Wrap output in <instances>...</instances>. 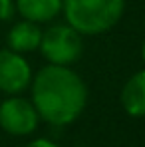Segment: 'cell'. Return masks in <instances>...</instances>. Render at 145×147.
Masks as SVG:
<instances>
[{
  "mask_svg": "<svg viewBox=\"0 0 145 147\" xmlns=\"http://www.w3.org/2000/svg\"><path fill=\"white\" fill-rule=\"evenodd\" d=\"M32 103L40 119L54 127L70 125L88 103V88L84 80L68 66H44L32 76Z\"/></svg>",
  "mask_w": 145,
  "mask_h": 147,
  "instance_id": "obj_1",
  "label": "cell"
},
{
  "mask_svg": "<svg viewBox=\"0 0 145 147\" xmlns=\"http://www.w3.org/2000/svg\"><path fill=\"white\" fill-rule=\"evenodd\" d=\"M125 0H64L62 12L76 32L97 36L111 30L123 16Z\"/></svg>",
  "mask_w": 145,
  "mask_h": 147,
  "instance_id": "obj_2",
  "label": "cell"
},
{
  "mask_svg": "<svg viewBox=\"0 0 145 147\" xmlns=\"http://www.w3.org/2000/svg\"><path fill=\"white\" fill-rule=\"evenodd\" d=\"M38 50L50 64L70 66L82 56V50H84L82 34L76 32L70 24H54L46 32H42Z\"/></svg>",
  "mask_w": 145,
  "mask_h": 147,
  "instance_id": "obj_3",
  "label": "cell"
},
{
  "mask_svg": "<svg viewBox=\"0 0 145 147\" xmlns=\"http://www.w3.org/2000/svg\"><path fill=\"white\" fill-rule=\"evenodd\" d=\"M40 115L32 103V99L10 96L0 101V127L16 137H24L36 131Z\"/></svg>",
  "mask_w": 145,
  "mask_h": 147,
  "instance_id": "obj_4",
  "label": "cell"
},
{
  "mask_svg": "<svg viewBox=\"0 0 145 147\" xmlns=\"http://www.w3.org/2000/svg\"><path fill=\"white\" fill-rule=\"evenodd\" d=\"M32 84V68L24 58L10 48L0 50V92L6 96H20Z\"/></svg>",
  "mask_w": 145,
  "mask_h": 147,
  "instance_id": "obj_5",
  "label": "cell"
},
{
  "mask_svg": "<svg viewBox=\"0 0 145 147\" xmlns=\"http://www.w3.org/2000/svg\"><path fill=\"white\" fill-rule=\"evenodd\" d=\"M40 40H42V30L40 24L30 22V20H20L10 28L8 32V48L18 52V54H30L34 50L40 48Z\"/></svg>",
  "mask_w": 145,
  "mask_h": 147,
  "instance_id": "obj_6",
  "label": "cell"
},
{
  "mask_svg": "<svg viewBox=\"0 0 145 147\" xmlns=\"http://www.w3.org/2000/svg\"><path fill=\"white\" fill-rule=\"evenodd\" d=\"M121 105L131 117H145V68L125 82L121 90Z\"/></svg>",
  "mask_w": 145,
  "mask_h": 147,
  "instance_id": "obj_7",
  "label": "cell"
},
{
  "mask_svg": "<svg viewBox=\"0 0 145 147\" xmlns=\"http://www.w3.org/2000/svg\"><path fill=\"white\" fill-rule=\"evenodd\" d=\"M64 0H14V10L30 22L44 24L62 12Z\"/></svg>",
  "mask_w": 145,
  "mask_h": 147,
  "instance_id": "obj_8",
  "label": "cell"
},
{
  "mask_svg": "<svg viewBox=\"0 0 145 147\" xmlns=\"http://www.w3.org/2000/svg\"><path fill=\"white\" fill-rule=\"evenodd\" d=\"M14 12V0H0V20H10Z\"/></svg>",
  "mask_w": 145,
  "mask_h": 147,
  "instance_id": "obj_9",
  "label": "cell"
},
{
  "mask_svg": "<svg viewBox=\"0 0 145 147\" xmlns=\"http://www.w3.org/2000/svg\"><path fill=\"white\" fill-rule=\"evenodd\" d=\"M26 147H58L54 141H50V139H44V137H38V139H34V141H30Z\"/></svg>",
  "mask_w": 145,
  "mask_h": 147,
  "instance_id": "obj_10",
  "label": "cell"
},
{
  "mask_svg": "<svg viewBox=\"0 0 145 147\" xmlns=\"http://www.w3.org/2000/svg\"><path fill=\"white\" fill-rule=\"evenodd\" d=\"M141 60H143V64H145V40H143V44H141Z\"/></svg>",
  "mask_w": 145,
  "mask_h": 147,
  "instance_id": "obj_11",
  "label": "cell"
}]
</instances>
